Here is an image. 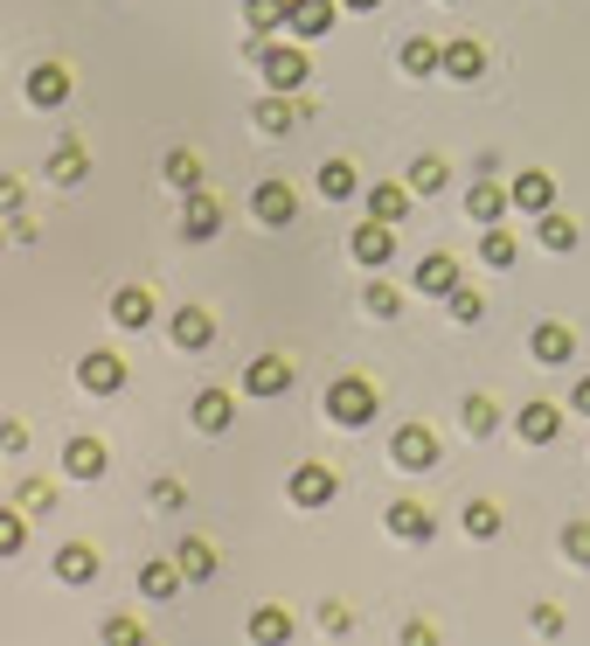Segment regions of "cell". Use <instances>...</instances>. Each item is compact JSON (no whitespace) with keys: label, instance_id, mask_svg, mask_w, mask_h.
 <instances>
[{"label":"cell","instance_id":"4fadbf2b","mask_svg":"<svg viewBox=\"0 0 590 646\" xmlns=\"http://www.w3.org/2000/svg\"><path fill=\"white\" fill-rule=\"evenodd\" d=\"M98 577H105V557L91 542H63V549H56V584L84 591V584H98Z\"/></svg>","mask_w":590,"mask_h":646},{"label":"cell","instance_id":"c3c4849f","mask_svg":"<svg viewBox=\"0 0 590 646\" xmlns=\"http://www.w3.org/2000/svg\"><path fill=\"white\" fill-rule=\"evenodd\" d=\"M35 230H43V223H35L28 208H14V216H8V243H35Z\"/></svg>","mask_w":590,"mask_h":646},{"label":"cell","instance_id":"8fae6325","mask_svg":"<svg viewBox=\"0 0 590 646\" xmlns=\"http://www.w3.org/2000/svg\"><path fill=\"white\" fill-rule=\"evenodd\" d=\"M167 340H174L181 355L216 348V313H208V307H174V313H167Z\"/></svg>","mask_w":590,"mask_h":646},{"label":"cell","instance_id":"52a82bcc","mask_svg":"<svg viewBox=\"0 0 590 646\" xmlns=\"http://www.w3.org/2000/svg\"><path fill=\"white\" fill-rule=\"evenodd\" d=\"M306 98H299V91H264V98H257V111H251V125L264 132V140H285V132H292L299 119H306Z\"/></svg>","mask_w":590,"mask_h":646},{"label":"cell","instance_id":"db71d44e","mask_svg":"<svg viewBox=\"0 0 590 646\" xmlns=\"http://www.w3.org/2000/svg\"><path fill=\"white\" fill-rule=\"evenodd\" d=\"M445 8H459V0H445Z\"/></svg>","mask_w":590,"mask_h":646},{"label":"cell","instance_id":"f35d334b","mask_svg":"<svg viewBox=\"0 0 590 646\" xmlns=\"http://www.w3.org/2000/svg\"><path fill=\"white\" fill-rule=\"evenodd\" d=\"M98 639H105V646H140V639H146V619H132V612H111V619L98 625Z\"/></svg>","mask_w":590,"mask_h":646},{"label":"cell","instance_id":"f907efd6","mask_svg":"<svg viewBox=\"0 0 590 646\" xmlns=\"http://www.w3.org/2000/svg\"><path fill=\"white\" fill-rule=\"evenodd\" d=\"M535 633H549V639L563 633V612H556V605H542V612H535Z\"/></svg>","mask_w":590,"mask_h":646},{"label":"cell","instance_id":"9c48e42d","mask_svg":"<svg viewBox=\"0 0 590 646\" xmlns=\"http://www.w3.org/2000/svg\"><path fill=\"white\" fill-rule=\"evenodd\" d=\"M105 313H111V327H119V334H140V327H154V320H160V299H154V285H119Z\"/></svg>","mask_w":590,"mask_h":646},{"label":"cell","instance_id":"836d02e7","mask_svg":"<svg viewBox=\"0 0 590 646\" xmlns=\"http://www.w3.org/2000/svg\"><path fill=\"white\" fill-rule=\"evenodd\" d=\"M174 557H181V570H188V584H208V577H216V542L188 536V542L174 549Z\"/></svg>","mask_w":590,"mask_h":646},{"label":"cell","instance_id":"e0dca14e","mask_svg":"<svg viewBox=\"0 0 590 646\" xmlns=\"http://www.w3.org/2000/svg\"><path fill=\"white\" fill-rule=\"evenodd\" d=\"M389 459L404 466V472H431V466H437V439H431L424 424H404V431L389 439Z\"/></svg>","mask_w":590,"mask_h":646},{"label":"cell","instance_id":"1f68e13d","mask_svg":"<svg viewBox=\"0 0 590 646\" xmlns=\"http://www.w3.org/2000/svg\"><path fill=\"white\" fill-rule=\"evenodd\" d=\"M243 633H251V639H264V646H278V639H292V612H285V605H257Z\"/></svg>","mask_w":590,"mask_h":646},{"label":"cell","instance_id":"f6af8a7d","mask_svg":"<svg viewBox=\"0 0 590 646\" xmlns=\"http://www.w3.org/2000/svg\"><path fill=\"white\" fill-rule=\"evenodd\" d=\"M563 557L577 563V570H590V522H569L563 528Z\"/></svg>","mask_w":590,"mask_h":646},{"label":"cell","instance_id":"816d5d0a","mask_svg":"<svg viewBox=\"0 0 590 646\" xmlns=\"http://www.w3.org/2000/svg\"><path fill=\"white\" fill-rule=\"evenodd\" d=\"M569 404H577V410L590 417V375H583V383H577V390H569Z\"/></svg>","mask_w":590,"mask_h":646},{"label":"cell","instance_id":"f5cc1de1","mask_svg":"<svg viewBox=\"0 0 590 646\" xmlns=\"http://www.w3.org/2000/svg\"><path fill=\"white\" fill-rule=\"evenodd\" d=\"M340 8H348V14H375V8H383V0H340Z\"/></svg>","mask_w":590,"mask_h":646},{"label":"cell","instance_id":"ba28073f","mask_svg":"<svg viewBox=\"0 0 590 646\" xmlns=\"http://www.w3.org/2000/svg\"><path fill=\"white\" fill-rule=\"evenodd\" d=\"M251 216H257V230H285V223L299 216V195H292V181L264 175V181L251 188Z\"/></svg>","mask_w":590,"mask_h":646},{"label":"cell","instance_id":"e575fe53","mask_svg":"<svg viewBox=\"0 0 590 646\" xmlns=\"http://www.w3.org/2000/svg\"><path fill=\"white\" fill-rule=\"evenodd\" d=\"M320 195H327V202H348V195H361V175H354V160H327V167H320Z\"/></svg>","mask_w":590,"mask_h":646},{"label":"cell","instance_id":"83f0119b","mask_svg":"<svg viewBox=\"0 0 590 646\" xmlns=\"http://www.w3.org/2000/svg\"><path fill=\"white\" fill-rule=\"evenodd\" d=\"M445 77L480 84V77H486V49H480V43H445Z\"/></svg>","mask_w":590,"mask_h":646},{"label":"cell","instance_id":"d6986e66","mask_svg":"<svg viewBox=\"0 0 590 646\" xmlns=\"http://www.w3.org/2000/svg\"><path fill=\"white\" fill-rule=\"evenodd\" d=\"M285 390H292V362H285V355H251L243 396H285Z\"/></svg>","mask_w":590,"mask_h":646},{"label":"cell","instance_id":"cb8c5ba5","mask_svg":"<svg viewBox=\"0 0 590 646\" xmlns=\"http://www.w3.org/2000/svg\"><path fill=\"white\" fill-rule=\"evenodd\" d=\"M514 208H528V216H542V208H556V181L542 175V167H528V175H514Z\"/></svg>","mask_w":590,"mask_h":646},{"label":"cell","instance_id":"ab89813d","mask_svg":"<svg viewBox=\"0 0 590 646\" xmlns=\"http://www.w3.org/2000/svg\"><path fill=\"white\" fill-rule=\"evenodd\" d=\"M445 181H451V167L437 160V154H424V160L410 167V188H417V195H445Z\"/></svg>","mask_w":590,"mask_h":646},{"label":"cell","instance_id":"ee69618b","mask_svg":"<svg viewBox=\"0 0 590 646\" xmlns=\"http://www.w3.org/2000/svg\"><path fill=\"white\" fill-rule=\"evenodd\" d=\"M445 307H451V320H459V327H472V320L486 313V299L472 292V285H451V292H445Z\"/></svg>","mask_w":590,"mask_h":646},{"label":"cell","instance_id":"4316f807","mask_svg":"<svg viewBox=\"0 0 590 646\" xmlns=\"http://www.w3.org/2000/svg\"><path fill=\"white\" fill-rule=\"evenodd\" d=\"M514 431H521L528 445H549L563 431V410L556 404H521V417H514Z\"/></svg>","mask_w":590,"mask_h":646},{"label":"cell","instance_id":"b9f144b4","mask_svg":"<svg viewBox=\"0 0 590 646\" xmlns=\"http://www.w3.org/2000/svg\"><path fill=\"white\" fill-rule=\"evenodd\" d=\"M466 536H472V542H493V536H501V507H493V501H472V507H466Z\"/></svg>","mask_w":590,"mask_h":646},{"label":"cell","instance_id":"5b68a950","mask_svg":"<svg viewBox=\"0 0 590 646\" xmlns=\"http://www.w3.org/2000/svg\"><path fill=\"white\" fill-rule=\"evenodd\" d=\"M77 390L84 396H119L125 390V355L119 348H84L77 355Z\"/></svg>","mask_w":590,"mask_h":646},{"label":"cell","instance_id":"8d00e7d4","mask_svg":"<svg viewBox=\"0 0 590 646\" xmlns=\"http://www.w3.org/2000/svg\"><path fill=\"white\" fill-rule=\"evenodd\" d=\"M14 507H28L35 522L56 515V480H22V487H14Z\"/></svg>","mask_w":590,"mask_h":646},{"label":"cell","instance_id":"60d3db41","mask_svg":"<svg viewBox=\"0 0 590 646\" xmlns=\"http://www.w3.org/2000/svg\"><path fill=\"white\" fill-rule=\"evenodd\" d=\"M480 258L493 264V272H507V264H514V237H507V223H486V237H480Z\"/></svg>","mask_w":590,"mask_h":646},{"label":"cell","instance_id":"5bb4252c","mask_svg":"<svg viewBox=\"0 0 590 646\" xmlns=\"http://www.w3.org/2000/svg\"><path fill=\"white\" fill-rule=\"evenodd\" d=\"M188 424H195L202 439H222V431L237 424V396L230 390H202L195 404H188Z\"/></svg>","mask_w":590,"mask_h":646},{"label":"cell","instance_id":"f546056e","mask_svg":"<svg viewBox=\"0 0 590 646\" xmlns=\"http://www.w3.org/2000/svg\"><path fill=\"white\" fill-rule=\"evenodd\" d=\"M535 237H542V251H577V223H569L563 216V208H542V216H535Z\"/></svg>","mask_w":590,"mask_h":646},{"label":"cell","instance_id":"ffe728a7","mask_svg":"<svg viewBox=\"0 0 590 646\" xmlns=\"http://www.w3.org/2000/svg\"><path fill=\"white\" fill-rule=\"evenodd\" d=\"M181 584H188L181 557H174V563H167V557H146V563H140V598H146V605H167Z\"/></svg>","mask_w":590,"mask_h":646},{"label":"cell","instance_id":"30bf717a","mask_svg":"<svg viewBox=\"0 0 590 646\" xmlns=\"http://www.w3.org/2000/svg\"><path fill=\"white\" fill-rule=\"evenodd\" d=\"M348 258L361 264V272H383V264L396 258V223H383V216H369L361 230L348 237Z\"/></svg>","mask_w":590,"mask_h":646},{"label":"cell","instance_id":"277c9868","mask_svg":"<svg viewBox=\"0 0 590 646\" xmlns=\"http://www.w3.org/2000/svg\"><path fill=\"white\" fill-rule=\"evenodd\" d=\"M334 493H340V472L320 466V459H299L292 480H285V501L292 507H334Z\"/></svg>","mask_w":590,"mask_h":646},{"label":"cell","instance_id":"7c38bea8","mask_svg":"<svg viewBox=\"0 0 590 646\" xmlns=\"http://www.w3.org/2000/svg\"><path fill=\"white\" fill-rule=\"evenodd\" d=\"M91 175V146L77 140V132H63V140L49 146V160H43V181H56V188H77Z\"/></svg>","mask_w":590,"mask_h":646},{"label":"cell","instance_id":"3957f363","mask_svg":"<svg viewBox=\"0 0 590 646\" xmlns=\"http://www.w3.org/2000/svg\"><path fill=\"white\" fill-rule=\"evenodd\" d=\"M22 98H28L35 111H63L70 98H77V70H70V63H56V56H49V63H28Z\"/></svg>","mask_w":590,"mask_h":646},{"label":"cell","instance_id":"603a6c76","mask_svg":"<svg viewBox=\"0 0 590 646\" xmlns=\"http://www.w3.org/2000/svg\"><path fill=\"white\" fill-rule=\"evenodd\" d=\"M160 181L181 188V195H188V188H208L202 181V154H195V146H167V154H160Z\"/></svg>","mask_w":590,"mask_h":646},{"label":"cell","instance_id":"f1b7e54d","mask_svg":"<svg viewBox=\"0 0 590 646\" xmlns=\"http://www.w3.org/2000/svg\"><path fill=\"white\" fill-rule=\"evenodd\" d=\"M292 22V0H243V28L251 35H278Z\"/></svg>","mask_w":590,"mask_h":646},{"label":"cell","instance_id":"7a4b0ae2","mask_svg":"<svg viewBox=\"0 0 590 646\" xmlns=\"http://www.w3.org/2000/svg\"><path fill=\"white\" fill-rule=\"evenodd\" d=\"M375 410H383V396H375L369 375H334V383H327V417L340 431H361Z\"/></svg>","mask_w":590,"mask_h":646},{"label":"cell","instance_id":"4dcf8cb0","mask_svg":"<svg viewBox=\"0 0 590 646\" xmlns=\"http://www.w3.org/2000/svg\"><path fill=\"white\" fill-rule=\"evenodd\" d=\"M507 202H514V195H507L501 181H480V188L466 195V216H472V223H501V216H507Z\"/></svg>","mask_w":590,"mask_h":646},{"label":"cell","instance_id":"d4e9b609","mask_svg":"<svg viewBox=\"0 0 590 646\" xmlns=\"http://www.w3.org/2000/svg\"><path fill=\"white\" fill-rule=\"evenodd\" d=\"M410 195H417L410 181H375V188H369V216H383V223H396V230H404Z\"/></svg>","mask_w":590,"mask_h":646},{"label":"cell","instance_id":"484cf974","mask_svg":"<svg viewBox=\"0 0 590 646\" xmlns=\"http://www.w3.org/2000/svg\"><path fill=\"white\" fill-rule=\"evenodd\" d=\"M569 355H577V334H569L563 320H542V327H535V362L542 369H563Z\"/></svg>","mask_w":590,"mask_h":646},{"label":"cell","instance_id":"7bdbcfd3","mask_svg":"<svg viewBox=\"0 0 590 646\" xmlns=\"http://www.w3.org/2000/svg\"><path fill=\"white\" fill-rule=\"evenodd\" d=\"M361 307H369L375 320H396V313H404V292H396V285H383V278H375L369 292H361Z\"/></svg>","mask_w":590,"mask_h":646},{"label":"cell","instance_id":"d590c367","mask_svg":"<svg viewBox=\"0 0 590 646\" xmlns=\"http://www.w3.org/2000/svg\"><path fill=\"white\" fill-rule=\"evenodd\" d=\"M146 507H154V515H181V507H188V487L174 480V472H160V480L146 487Z\"/></svg>","mask_w":590,"mask_h":646},{"label":"cell","instance_id":"44dd1931","mask_svg":"<svg viewBox=\"0 0 590 646\" xmlns=\"http://www.w3.org/2000/svg\"><path fill=\"white\" fill-rule=\"evenodd\" d=\"M334 22H340V0H292V22H285V28H292L299 43H320Z\"/></svg>","mask_w":590,"mask_h":646},{"label":"cell","instance_id":"74e56055","mask_svg":"<svg viewBox=\"0 0 590 646\" xmlns=\"http://www.w3.org/2000/svg\"><path fill=\"white\" fill-rule=\"evenodd\" d=\"M466 431L472 439H493V431H501V404H493V396H466Z\"/></svg>","mask_w":590,"mask_h":646},{"label":"cell","instance_id":"681fc988","mask_svg":"<svg viewBox=\"0 0 590 646\" xmlns=\"http://www.w3.org/2000/svg\"><path fill=\"white\" fill-rule=\"evenodd\" d=\"M320 625H327V633L340 639V633H348V612H340V605H320Z\"/></svg>","mask_w":590,"mask_h":646},{"label":"cell","instance_id":"8992f818","mask_svg":"<svg viewBox=\"0 0 590 646\" xmlns=\"http://www.w3.org/2000/svg\"><path fill=\"white\" fill-rule=\"evenodd\" d=\"M222 216H230V208H222L216 188H188V195H181V237H188V243L222 237Z\"/></svg>","mask_w":590,"mask_h":646},{"label":"cell","instance_id":"7dc6e473","mask_svg":"<svg viewBox=\"0 0 590 646\" xmlns=\"http://www.w3.org/2000/svg\"><path fill=\"white\" fill-rule=\"evenodd\" d=\"M22 202H28V181L22 175H0V216H14Z\"/></svg>","mask_w":590,"mask_h":646},{"label":"cell","instance_id":"7402d4cb","mask_svg":"<svg viewBox=\"0 0 590 646\" xmlns=\"http://www.w3.org/2000/svg\"><path fill=\"white\" fill-rule=\"evenodd\" d=\"M396 70H404V77H437V70H445V43H431V35H410V43L396 49Z\"/></svg>","mask_w":590,"mask_h":646},{"label":"cell","instance_id":"6da1fadb","mask_svg":"<svg viewBox=\"0 0 590 646\" xmlns=\"http://www.w3.org/2000/svg\"><path fill=\"white\" fill-rule=\"evenodd\" d=\"M257 63V77H264V91H306V77H313V63H306V49H299V35L292 43H272V35H251V49H243Z\"/></svg>","mask_w":590,"mask_h":646},{"label":"cell","instance_id":"ac0fdd59","mask_svg":"<svg viewBox=\"0 0 590 646\" xmlns=\"http://www.w3.org/2000/svg\"><path fill=\"white\" fill-rule=\"evenodd\" d=\"M410 285H417V292H431V299H445L451 285H466V272H459V258H451V251H431V258H417Z\"/></svg>","mask_w":590,"mask_h":646},{"label":"cell","instance_id":"d6a6232c","mask_svg":"<svg viewBox=\"0 0 590 646\" xmlns=\"http://www.w3.org/2000/svg\"><path fill=\"white\" fill-rule=\"evenodd\" d=\"M28 507H0V563H14V557H22V549H28Z\"/></svg>","mask_w":590,"mask_h":646},{"label":"cell","instance_id":"9a60e30c","mask_svg":"<svg viewBox=\"0 0 590 646\" xmlns=\"http://www.w3.org/2000/svg\"><path fill=\"white\" fill-rule=\"evenodd\" d=\"M111 472V445L105 439H70L63 445V480H105Z\"/></svg>","mask_w":590,"mask_h":646},{"label":"cell","instance_id":"2e32d148","mask_svg":"<svg viewBox=\"0 0 590 646\" xmlns=\"http://www.w3.org/2000/svg\"><path fill=\"white\" fill-rule=\"evenodd\" d=\"M383 528H389V536H396V542H431V536H437V515H431V507H424V501H389V515H383Z\"/></svg>","mask_w":590,"mask_h":646},{"label":"cell","instance_id":"bcb514c9","mask_svg":"<svg viewBox=\"0 0 590 646\" xmlns=\"http://www.w3.org/2000/svg\"><path fill=\"white\" fill-rule=\"evenodd\" d=\"M0 452H8V459H22V452H28V424H22V417H0Z\"/></svg>","mask_w":590,"mask_h":646}]
</instances>
